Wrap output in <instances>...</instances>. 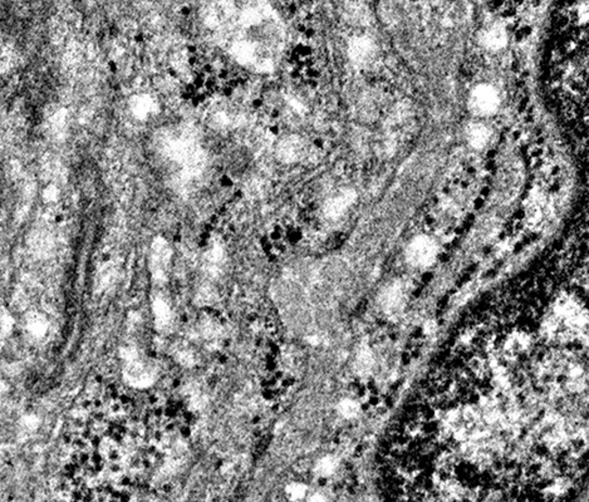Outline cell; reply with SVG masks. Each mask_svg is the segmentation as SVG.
<instances>
[{
	"instance_id": "1",
	"label": "cell",
	"mask_w": 589,
	"mask_h": 502,
	"mask_svg": "<svg viewBox=\"0 0 589 502\" xmlns=\"http://www.w3.org/2000/svg\"><path fill=\"white\" fill-rule=\"evenodd\" d=\"M423 21L426 28L439 38L451 35L466 18V9L463 4L432 3L423 9Z\"/></svg>"
},
{
	"instance_id": "2",
	"label": "cell",
	"mask_w": 589,
	"mask_h": 502,
	"mask_svg": "<svg viewBox=\"0 0 589 502\" xmlns=\"http://www.w3.org/2000/svg\"><path fill=\"white\" fill-rule=\"evenodd\" d=\"M497 106H499V95L491 86L481 84L472 91L470 97V107L474 113L480 115L491 114L496 111Z\"/></svg>"
},
{
	"instance_id": "3",
	"label": "cell",
	"mask_w": 589,
	"mask_h": 502,
	"mask_svg": "<svg viewBox=\"0 0 589 502\" xmlns=\"http://www.w3.org/2000/svg\"><path fill=\"white\" fill-rule=\"evenodd\" d=\"M437 249L431 239L426 236L416 237L407 248V259L412 265L426 266L434 263Z\"/></svg>"
},
{
	"instance_id": "4",
	"label": "cell",
	"mask_w": 589,
	"mask_h": 502,
	"mask_svg": "<svg viewBox=\"0 0 589 502\" xmlns=\"http://www.w3.org/2000/svg\"><path fill=\"white\" fill-rule=\"evenodd\" d=\"M351 55L357 64L365 66L371 63L376 55V46L369 38H358L352 44Z\"/></svg>"
},
{
	"instance_id": "5",
	"label": "cell",
	"mask_w": 589,
	"mask_h": 502,
	"mask_svg": "<svg viewBox=\"0 0 589 502\" xmlns=\"http://www.w3.org/2000/svg\"><path fill=\"white\" fill-rule=\"evenodd\" d=\"M129 377L138 386H149L155 381L156 370L149 362L137 359L132 363V368L129 369Z\"/></svg>"
},
{
	"instance_id": "6",
	"label": "cell",
	"mask_w": 589,
	"mask_h": 502,
	"mask_svg": "<svg viewBox=\"0 0 589 502\" xmlns=\"http://www.w3.org/2000/svg\"><path fill=\"white\" fill-rule=\"evenodd\" d=\"M508 42L505 29L500 25H494L488 29L483 35V44L490 50H500Z\"/></svg>"
},
{
	"instance_id": "7",
	"label": "cell",
	"mask_w": 589,
	"mask_h": 502,
	"mask_svg": "<svg viewBox=\"0 0 589 502\" xmlns=\"http://www.w3.org/2000/svg\"><path fill=\"white\" fill-rule=\"evenodd\" d=\"M200 333L207 341H218L222 337V324L216 317L209 315L202 318L200 321Z\"/></svg>"
},
{
	"instance_id": "8",
	"label": "cell",
	"mask_w": 589,
	"mask_h": 502,
	"mask_svg": "<svg viewBox=\"0 0 589 502\" xmlns=\"http://www.w3.org/2000/svg\"><path fill=\"white\" fill-rule=\"evenodd\" d=\"M405 300V293L401 285H392L383 294V306L390 312H396L402 306Z\"/></svg>"
},
{
	"instance_id": "9",
	"label": "cell",
	"mask_w": 589,
	"mask_h": 502,
	"mask_svg": "<svg viewBox=\"0 0 589 502\" xmlns=\"http://www.w3.org/2000/svg\"><path fill=\"white\" fill-rule=\"evenodd\" d=\"M466 136H467L468 143L471 144L472 147L483 148L485 147V144L489 142L490 132H489V130L484 124L476 123L471 124V126L467 128Z\"/></svg>"
},
{
	"instance_id": "10",
	"label": "cell",
	"mask_w": 589,
	"mask_h": 502,
	"mask_svg": "<svg viewBox=\"0 0 589 502\" xmlns=\"http://www.w3.org/2000/svg\"><path fill=\"white\" fill-rule=\"evenodd\" d=\"M155 319L161 329L169 328L170 324L172 323V310L165 303L164 300H158L155 303Z\"/></svg>"
},
{
	"instance_id": "11",
	"label": "cell",
	"mask_w": 589,
	"mask_h": 502,
	"mask_svg": "<svg viewBox=\"0 0 589 502\" xmlns=\"http://www.w3.org/2000/svg\"><path fill=\"white\" fill-rule=\"evenodd\" d=\"M338 467V462L334 457L325 456L317 463L316 474L319 477H329L334 474Z\"/></svg>"
},
{
	"instance_id": "12",
	"label": "cell",
	"mask_w": 589,
	"mask_h": 502,
	"mask_svg": "<svg viewBox=\"0 0 589 502\" xmlns=\"http://www.w3.org/2000/svg\"><path fill=\"white\" fill-rule=\"evenodd\" d=\"M372 366H373V357H372L369 350L363 348V349L358 353V355H357V370H358L359 374H368V373L371 372Z\"/></svg>"
},
{
	"instance_id": "13",
	"label": "cell",
	"mask_w": 589,
	"mask_h": 502,
	"mask_svg": "<svg viewBox=\"0 0 589 502\" xmlns=\"http://www.w3.org/2000/svg\"><path fill=\"white\" fill-rule=\"evenodd\" d=\"M338 411L344 418H354L359 413V406L353 399H343L339 403Z\"/></svg>"
},
{
	"instance_id": "14",
	"label": "cell",
	"mask_w": 589,
	"mask_h": 502,
	"mask_svg": "<svg viewBox=\"0 0 589 502\" xmlns=\"http://www.w3.org/2000/svg\"><path fill=\"white\" fill-rule=\"evenodd\" d=\"M351 201H352L351 194H345V195H343V196L338 197V199H337L336 201L332 202L331 206H329V212H331L332 215L338 214V212H341L343 208L347 207L348 204H349Z\"/></svg>"
},
{
	"instance_id": "15",
	"label": "cell",
	"mask_w": 589,
	"mask_h": 502,
	"mask_svg": "<svg viewBox=\"0 0 589 502\" xmlns=\"http://www.w3.org/2000/svg\"><path fill=\"white\" fill-rule=\"evenodd\" d=\"M44 195H46L47 200H54L55 197H57L58 195V190L54 187V186H48V187L46 188V191H44Z\"/></svg>"
},
{
	"instance_id": "16",
	"label": "cell",
	"mask_w": 589,
	"mask_h": 502,
	"mask_svg": "<svg viewBox=\"0 0 589 502\" xmlns=\"http://www.w3.org/2000/svg\"><path fill=\"white\" fill-rule=\"evenodd\" d=\"M220 185L225 188L231 187V186H233V179H231L229 175H222V176L220 177Z\"/></svg>"
},
{
	"instance_id": "17",
	"label": "cell",
	"mask_w": 589,
	"mask_h": 502,
	"mask_svg": "<svg viewBox=\"0 0 589 502\" xmlns=\"http://www.w3.org/2000/svg\"><path fill=\"white\" fill-rule=\"evenodd\" d=\"M262 106H263V99L262 98L254 99V101H253V107L254 108H256V110H258V108H260V107H262Z\"/></svg>"
}]
</instances>
